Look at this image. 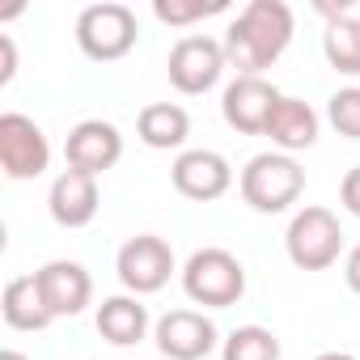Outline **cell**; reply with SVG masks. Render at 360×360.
Returning a JSON list of instances; mask_svg holds the SVG:
<instances>
[{
    "label": "cell",
    "mask_w": 360,
    "mask_h": 360,
    "mask_svg": "<svg viewBox=\"0 0 360 360\" xmlns=\"http://www.w3.org/2000/svg\"><path fill=\"white\" fill-rule=\"evenodd\" d=\"M0 360H30V356H22L18 347H5V352H0Z\"/></svg>",
    "instance_id": "cell-27"
},
{
    "label": "cell",
    "mask_w": 360,
    "mask_h": 360,
    "mask_svg": "<svg viewBox=\"0 0 360 360\" xmlns=\"http://www.w3.org/2000/svg\"><path fill=\"white\" fill-rule=\"evenodd\" d=\"M148 309L140 305V297L131 292H119V297H106L98 305V335L110 343V347H136L144 335H148Z\"/></svg>",
    "instance_id": "cell-16"
},
{
    "label": "cell",
    "mask_w": 360,
    "mask_h": 360,
    "mask_svg": "<svg viewBox=\"0 0 360 360\" xmlns=\"http://www.w3.org/2000/svg\"><path fill=\"white\" fill-rule=\"evenodd\" d=\"M183 292L204 309H229L246 292V267L221 246H204L183 267Z\"/></svg>",
    "instance_id": "cell-3"
},
{
    "label": "cell",
    "mask_w": 360,
    "mask_h": 360,
    "mask_svg": "<svg viewBox=\"0 0 360 360\" xmlns=\"http://www.w3.org/2000/svg\"><path fill=\"white\" fill-rule=\"evenodd\" d=\"M140 39V26H136V13L119 0H102V5H89L81 9L77 18V47L85 60L94 64H115L123 60Z\"/></svg>",
    "instance_id": "cell-4"
},
{
    "label": "cell",
    "mask_w": 360,
    "mask_h": 360,
    "mask_svg": "<svg viewBox=\"0 0 360 360\" xmlns=\"http://www.w3.org/2000/svg\"><path fill=\"white\" fill-rule=\"evenodd\" d=\"M119 157H123V136H119V127L106 123V119H81V123L68 131V140H64V161H68V169H81V174H89V178L115 169Z\"/></svg>",
    "instance_id": "cell-12"
},
{
    "label": "cell",
    "mask_w": 360,
    "mask_h": 360,
    "mask_svg": "<svg viewBox=\"0 0 360 360\" xmlns=\"http://www.w3.org/2000/svg\"><path fill=\"white\" fill-rule=\"evenodd\" d=\"M322 56L335 72L360 77V18H335L322 34Z\"/></svg>",
    "instance_id": "cell-19"
},
{
    "label": "cell",
    "mask_w": 360,
    "mask_h": 360,
    "mask_svg": "<svg viewBox=\"0 0 360 360\" xmlns=\"http://www.w3.org/2000/svg\"><path fill=\"white\" fill-rule=\"evenodd\" d=\"M225 68H229L225 47H221L217 39H208V34H187V39H178V43L169 47V60H165L169 85H174L178 94H187V98L208 94V89L221 81Z\"/></svg>",
    "instance_id": "cell-7"
},
{
    "label": "cell",
    "mask_w": 360,
    "mask_h": 360,
    "mask_svg": "<svg viewBox=\"0 0 360 360\" xmlns=\"http://www.w3.org/2000/svg\"><path fill=\"white\" fill-rule=\"evenodd\" d=\"M238 191H242V200L255 212L276 217V212H288L301 200V191H305V169L288 153H259V157L246 161V169L238 178Z\"/></svg>",
    "instance_id": "cell-2"
},
{
    "label": "cell",
    "mask_w": 360,
    "mask_h": 360,
    "mask_svg": "<svg viewBox=\"0 0 360 360\" xmlns=\"http://www.w3.org/2000/svg\"><path fill=\"white\" fill-rule=\"evenodd\" d=\"M292 30L297 22L284 0H250L229 22L225 43H221L229 68H238V77H263V68H271L288 51Z\"/></svg>",
    "instance_id": "cell-1"
},
{
    "label": "cell",
    "mask_w": 360,
    "mask_h": 360,
    "mask_svg": "<svg viewBox=\"0 0 360 360\" xmlns=\"http://www.w3.org/2000/svg\"><path fill=\"white\" fill-rule=\"evenodd\" d=\"M339 204H343L352 217H360V165H352V169L343 174V183H339Z\"/></svg>",
    "instance_id": "cell-23"
},
{
    "label": "cell",
    "mask_w": 360,
    "mask_h": 360,
    "mask_svg": "<svg viewBox=\"0 0 360 360\" xmlns=\"http://www.w3.org/2000/svg\"><path fill=\"white\" fill-rule=\"evenodd\" d=\"M136 136L148 144V148H183L187 136H191V115L174 102H148L140 115H136Z\"/></svg>",
    "instance_id": "cell-18"
},
{
    "label": "cell",
    "mask_w": 360,
    "mask_h": 360,
    "mask_svg": "<svg viewBox=\"0 0 360 360\" xmlns=\"http://www.w3.org/2000/svg\"><path fill=\"white\" fill-rule=\"evenodd\" d=\"M169 183L183 200H195V204H212L221 200L229 187H233V165L212 153V148H187L178 153V161L169 165Z\"/></svg>",
    "instance_id": "cell-10"
},
{
    "label": "cell",
    "mask_w": 360,
    "mask_h": 360,
    "mask_svg": "<svg viewBox=\"0 0 360 360\" xmlns=\"http://www.w3.org/2000/svg\"><path fill=\"white\" fill-rule=\"evenodd\" d=\"M263 136L280 148V153H301V148H314L318 144V110L301 98H280Z\"/></svg>",
    "instance_id": "cell-15"
},
{
    "label": "cell",
    "mask_w": 360,
    "mask_h": 360,
    "mask_svg": "<svg viewBox=\"0 0 360 360\" xmlns=\"http://www.w3.org/2000/svg\"><path fill=\"white\" fill-rule=\"evenodd\" d=\"M43 301L51 309V318H77L89 301H94V280L77 259H51L34 271Z\"/></svg>",
    "instance_id": "cell-13"
},
{
    "label": "cell",
    "mask_w": 360,
    "mask_h": 360,
    "mask_svg": "<svg viewBox=\"0 0 360 360\" xmlns=\"http://www.w3.org/2000/svg\"><path fill=\"white\" fill-rule=\"evenodd\" d=\"M102 208V195H98V178L81 174V169H64L51 191H47V212L60 229H85Z\"/></svg>",
    "instance_id": "cell-14"
},
{
    "label": "cell",
    "mask_w": 360,
    "mask_h": 360,
    "mask_svg": "<svg viewBox=\"0 0 360 360\" xmlns=\"http://www.w3.org/2000/svg\"><path fill=\"white\" fill-rule=\"evenodd\" d=\"M13 72H18V47L9 34H0V85H9Z\"/></svg>",
    "instance_id": "cell-24"
},
{
    "label": "cell",
    "mask_w": 360,
    "mask_h": 360,
    "mask_svg": "<svg viewBox=\"0 0 360 360\" xmlns=\"http://www.w3.org/2000/svg\"><path fill=\"white\" fill-rule=\"evenodd\" d=\"M284 250L292 259V267L301 271H326L330 263H339V250H343V229H339V217L322 204H309L292 217L288 233H284Z\"/></svg>",
    "instance_id": "cell-5"
},
{
    "label": "cell",
    "mask_w": 360,
    "mask_h": 360,
    "mask_svg": "<svg viewBox=\"0 0 360 360\" xmlns=\"http://www.w3.org/2000/svg\"><path fill=\"white\" fill-rule=\"evenodd\" d=\"M217 322L200 309H169L153 322V343L165 360H204L217 352Z\"/></svg>",
    "instance_id": "cell-9"
},
{
    "label": "cell",
    "mask_w": 360,
    "mask_h": 360,
    "mask_svg": "<svg viewBox=\"0 0 360 360\" xmlns=\"http://www.w3.org/2000/svg\"><path fill=\"white\" fill-rule=\"evenodd\" d=\"M212 13H225V0H153V18L161 26H191Z\"/></svg>",
    "instance_id": "cell-21"
},
{
    "label": "cell",
    "mask_w": 360,
    "mask_h": 360,
    "mask_svg": "<svg viewBox=\"0 0 360 360\" xmlns=\"http://www.w3.org/2000/svg\"><path fill=\"white\" fill-rule=\"evenodd\" d=\"M0 314H5V322L13 330H47L56 322L34 276H13L5 284V292H0Z\"/></svg>",
    "instance_id": "cell-17"
},
{
    "label": "cell",
    "mask_w": 360,
    "mask_h": 360,
    "mask_svg": "<svg viewBox=\"0 0 360 360\" xmlns=\"http://www.w3.org/2000/svg\"><path fill=\"white\" fill-rule=\"evenodd\" d=\"M280 98H284V94H280L267 77H233V81L225 85L221 115H225V123H229L233 131H242V136H263V127H267V119H271V110H276Z\"/></svg>",
    "instance_id": "cell-11"
},
{
    "label": "cell",
    "mask_w": 360,
    "mask_h": 360,
    "mask_svg": "<svg viewBox=\"0 0 360 360\" xmlns=\"http://www.w3.org/2000/svg\"><path fill=\"white\" fill-rule=\"evenodd\" d=\"M343 280H347L352 292H360V246L347 250V259H343Z\"/></svg>",
    "instance_id": "cell-25"
},
{
    "label": "cell",
    "mask_w": 360,
    "mask_h": 360,
    "mask_svg": "<svg viewBox=\"0 0 360 360\" xmlns=\"http://www.w3.org/2000/svg\"><path fill=\"white\" fill-rule=\"evenodd\" d=\"M0 165H5V178H13V183H30V178L47 174L51 144L30 115H18V110L0 115Z\"/></svg>",
    "instance_id": "cell-8"
},
{
    "label": "cell",
    "mask_w": 360,
    "mask_h": 360,
    "mask_svg": "<svg viewBox=\"0 0 360 360\" xmlns=\"http://www.w3.org/2000/svg\"><path fill=\"white\" fill-rule=\"evenodd\" d=\"M326 119H330V127H335L339 136L360 140V85H347V89H339V94H330Z\"/></svg>",
    "instance_id": "cell-22"
},
{
    "label": "cell",
    "mask_w": 360,
    "mask_h": 360,
    "mask_svg": "<svg viewBox=\"0 0 360 360\" xmlns=\"http://www.w3.org/2000/svg\"><path fill=\"white\" fill-rule=\"evenodd\" d=\"M314 360H356L352 352H322V356H314Z\"/></svg>",
    "instance_id": "cell-26"
},
{
    "label": "cell",
    "mask_w": 360,
    "mask_h": 360,
    "mask_svg": "<svg viewBox=\"0 0 360 360\" xmlns=\"http://www.w3.org/2000/svg\"><path fill=\"white\" fill-rule=\"evenodd\" d=\"M115 271H119V284L131 292V297H148V292H161L174 276V250L165 238L157 233H136L119 246V259H115Z\"/></svg>",
    "instance_id": "cell-6"
},
{
    "label": "cell",
    "mask_w": 360,
    "mask_h": 360,
    "mask_svg": "<svg viewBox=\"0 0 360 360\" xmlns=\"http://www.w3.org/2000/svg\"><path fill=\"white\" fill-rule=\"evenodd\" d=\"M221 356H225V360H280V339H276V330L250 322V326L229 330Z\"/></svg>",
    "instance_id": "cell-20"
}]
</instances>
